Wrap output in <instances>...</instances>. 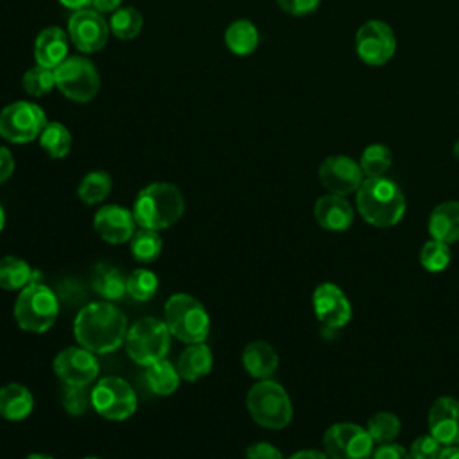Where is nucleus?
Wrapping results in <instances>:
<instances>
[{
  "instance_id": "obj_1",
  "label": "nucleus",
  "mask_w": 459,
  "mask_h": 459,
  "mask_svg": "<svg viewBox=\"0 0 459 459\" xmlns=\"http://www.w3.org/2000/svg\"><path fill=\"white\" fill-rule=\"evenodd\" d=\"M127 333V319L124 312L111 301L100 299L86 303L74 319V337L77 344L104 355L118 350Z\"/></svg>"
},
{
  "instance_id": "obj_2",
  "label": "nucleus",
  "mask_w": 459,
  "mask_h": 459,
  "mask_svg": "<svg viewBox=\"0 0 459 459\" xmlns=\"http://www.w3.org/2000/svg\"><path fill=\"white\" fill-rule=\"evenodd\" d=\"M185 212V197L181 190L165 181L143 186L133 203V215L138 228L167 230L174 226Z\"/></svg>"
},
{
  "instance_id": "obj_3",
  "label": "nucleus",
  "mask_w": 459,
  "mask_h": 459,
  "mask_svg": "<svg viewBox=\"0 0 459 459\" xmlns=\"http://www.w3.org/2000/svg\"><path fill=\"white\" fill-rule=\"evenodd\" d=\"M355 203L362 219L377 228L394 226L405 213L403 192L385 176L366 178L357 190Z\"/></svg>"
},
{
  "instance_id": "obj_4",
  "label": "nucleus",
  "mask_w": 459,
  "mask_h": 459,
  "mask_svg": "<svg viewBox=\"0 0 459 459\" xmlns=\"http://www.w3.org/2000/svg\"><path fill=\"white\" fill-rule=\"evenodd\" d=\"M59 296L48 285L34 280L20 290L14 301V321L29 333H43L54 326L59 316Z\"/></svg>"
},
{
  "instance_id": "obj_5",
  "label": "nucleus",
  "mask_w": 459,
  "mask_h": 459,
  "mask_svg": "<svg viewBox=\"0 0 459 459\" xmlns=\"http://www.w3.org/2000/svg\"><path fill=\"white\" fill-rule=\"evenodd\" d=\"M163 321L170 335L185 344L204 342L210 333L208 310L197 298L186 292H176L165 301Z\"/></svg>"
},
{
  "instance_id": "obj_6",
  "label": "nucleus",
  "mask_w": 459,
  "mask_h": 459,
  "mask_svg": "<svg viewBox=\"0 0 459 459\" xmlns=\"http://www.w3.org/2000/svg\"><path fill=\"white\" fill-rule=\"evenodd\" d=\"M246 409L255 423L269 430L285 429L292 420V402L287 391L271 378L258 380L249 387Z\"/></svg>"
},
{
  "instance_id": "obj_7",
  "label": "nucleus",
  "mask_w": 459,
  "mask_h": 459,
  "mask_svg": "<svg viewBox=\"0 0 459 459\" xmlns=\"http://www.w3.org/2000/svg\"><path fill=\"white\" fill-rule=\"evenodd\" d=\"M170 339L172 335L165 321L147 316L127 326L124 346L131 360L145 368L160 359H165L170 348Z\"/></svg>"
},
{
  "instance_id": "obj_8",
  "label": "nucleus",
  "mask_w": 459,
  "mask_h": 459,
  "mask_svg": "<svg viewBox=\"0 0 459 459\" xmlns=\"http://www.w3.org/2000/svg\"><path fill=\"white\" fill-rule=\"evenodd\" d=\"M56 88L72 102L86 104L95 99L100 88V77L91 59L84 56H68L54 68Z\"/></svg>"
},
{
  "instance_id": "obj_9",
  "label": "nucleus",
  "mask_w": 459,
  "mask_h": 459,
  "mask_svg": "<svg viewBox=\"0 0 459 459\" xmlns=\"http://www.w3.org/2000/svg\"><path fill=\"white\" fill-rule=\"evenodd\" d=\"M136 405L138 398L134 389L120 377H102L91 387V407L104 420H129L136 412Z\"/></svg>"
},
{
  "instance_id": "obj_10",
  "label": "nucleus",
  "mask_w": 459,
  "mask_h": 459,
  "mask_svg": "<svg viewBox=\"0 0 459 459\" xmlns=\"http://www.w3.org/2000/svg\"><path fill=\"white\" fill-rule=\"evenodd\" d=\"M45 111L29 100H14L0 111V136L11 143H29L47 126Z\"/></svg>"
},
{
  "instance_id": "obj_11",
  "label": "nucleus",
  "mask_w": 459,
  "mask_h": 459,
  "mask_svg": "<svg viewBox=\"0 0 459 459\" xmlns=\"http://www.w3.org/2000/svg\"><path fill=\"white\" fill-rule=\"evenodd\" d=\"M323 446L328 459H371L373 439L366 429L341 421L333 423L323 436Z\"/></svg>"
},
{
  "instance_id": "obj_12",
  "label": "nucleus",
  "mask_w": 459,
  "mask_h": 459,
  "mask_svg": "<svg viewBox=\"0 0 459 459\" xmlns=\"http://www.w3.org/2000/svg\"><path fill=\"white\" fill-rule=\"evenodd\" d=\"M355 52L359 59L369 66L389 63L396 52V36L389 23L382 20H368L355 34Z\"/></svg>"
},
{
  "instance_id": "obj_13",
  "label": "nucleus",
  "mask_w": 459,
  "mask_h": 459,
  "mask_svg": "<svg viewBox=\"0 0 459 459\" xmlns=\"http://www.w3.org/2000/svg\"><path fill=\"white\" fill-rule=\"evenodd\" d=\"M52 369L65 385L88 387L99 377V360L93 351L75 344L57 351Z\"/></svg>"
},
{
  "instance_id": "obj_14",
  "label": "nucleus",
  "mask_w": 459,
  "mask_h": 459,
  "mask_svg": "<svg viewBox=\"0 0 459 459\" xmlns=\"http://www.w3.org/2000/svg\"><path fill=\"white\" fill-rule=\"evenodd\" d=\"M66 32L70 43H74L79 52L93 54L106 47L109 36V23L106 22L104 14L93 11L91 7H84L70 14Z\"/></svg>"
},
{
  "instance_id": "obj_15",
  "label": "nucleus",
  "mask_w": 459,
  "mask_h": 459,
  "mask_svg": "<svg viewBox=\"0 0 459 459\" xmlns=\"http://www.w3.org/2000/svg\"><path fill=\"white\" fill-rule=\"evenodd\" d=\"M321 185L337 195H348L359 190L364 181V172L360 165L344 154L328 156L323 160L317 170Z\"/></svg>"
},
{
  "instance_id": "obj_16",
  "label": "nucleus",
  "mask_w": 459,
  "mask_h": 459,
  "mask_svg": "<svg viewBox=\"0 0 459 459\" xmlns=\"http://www.w3.org/2000/svg\"><path fill=\"white\" fill-rule=\"evenodd\" d=\"M312 308L319 323L330 330L342 328L351 319V305L346 294L328 281L314 289Z\"/></svg>"
},
{
  "instance_id": "obj_17",
  "label": "nucleus",
  "mask_w": 459,
  "mask_h": 459,
  "mask_svg": "<svg viewBox=\"0 0 459 459\" xmlns=\"http://www.w3.org/2000/svg\"><path fill=\"white\" fill-rule=\"evenodd\" d=\"M93 230L108 244L129 242L136 231L133 210L120 204H102L93 215Z\"/></svg>"
},
{
  "instance_id": "obj_18",
  "label": "nucleus",
  "mask_w": 459,
  "mask_h": 459,
  "mask_svg": "<svg viewBox=\"0 0 459 459\" xmlns=\"http://www.w3.org/2000/svg\"><path fill=\"white\" fill-rule=\"evenodd\" d=\"M429 430L443 445H459V400L452 396L437 398L429 411Z\"/></svg>"
},
{
  "instance_id": "obj_19",
  "label": "nucleus",
  "mask_w": 459,
  "mask_h": 459,
  "mask_svg": "<svg viewBox=\"0 0 459 459\" xmlns=\"http://www.w3.org/2000/svg\"><path fill=\"white\" fill-rule=\"evenodd\" d=\"M68 32L61 27H45L34 39V59L36 65L47 68H57L68 57Z\"/></svg>"
},
{
  "instance_id": "obj_20",
  "label": "nucleus",
  "mask_w": 459,
  "mask_h": 459,
  "mask_svg": "<svg viewBox=\"0 0 459 459\" xmlns=\"http://www.w3.org/2000/svg\"><path fill=\"white\" fill-rule=\"evenodd\" d=\"M314 217L317 224L330 231H344L353 222V208L344 195L326 194L314 204Z\"/></svg>"
},
{
  "instance_id": "obj_21",
  "label": "nucleus",
  "mask_w": 459,
  "mask_h": 459,
  "mask_svg": "<svg viewBox=\"0 0 459 459\" xmlns=\"http://www.w3.org/2000/svg\"><path fill=\"white\" fill-rule=\"evenodd\" d=\"M280 359L276 350L265 341H253L242 351L244 369L256 380L271 378L278 369Z\"/></svg>"
},
{
  "instance_id": "obj_22",
  "label": "nucleus",
  "mask_w": 459,
  "mask_h": 459,
  "mask_svg": "<svg viewBox=\"0 0 459 459\" xmlns=\"http://www.w3.org/2000/svg\"><path fill=\"white\" fill-rule=\"evenodd\" d=\"M213 353L206 342L186 344V348L179 353L176 368L179 371L181 380L197 382L212 371Z\"/></svg>"
},
{
  "instance_id": "obj_23",
  "label": "nucleus",
  "mask_w": 459,
  "mask_h": 459,
  "mask_svg": "<svg viewBox=\"0 0 459 459\" xmlns=\"http://www.w3.org/2000/svg\"><path fill=\"white\" fill-rule=\"evenodd\" d=\"M34 409V396L23 384L9 382L0 387V416L7 421H22Z\"/></svg>"
},
{
  "instance_id": "obj_24",
  "label": "nucleus",
  "mask_w": 459,
  "mask_h": 459,
  "mask_svg": "<svg viewBox=\"0 0 459 459\" xmlns=\"http://www.w3.org/2000/svg\"><path fill=\"white\" fill-rule=\"evenodd\" d=\"M429 233L432 238L445 244L459 240V201H445L432 210Z\"/></svg>"
},
{
  "instance_id": "obj_25",
  "label": "nucleus",
  "mask_w": 459,
  "mask_h": 459,
  "mask_svg": "<svg viewBox=\"0 0 459 459\" xmlns=\"http://www.w3.org/2000/svg\"><path fill=\"white\" fill-rule=\"evenodd\" d=\"M91 287L106 301H117L127 294V274L117 265L97 264L91 271Z\"/></svg>"
},
{
  "instance_id": "obj_26",
  "label": "nucleus",
  "mask_w": 459,
  "mask_h": 459,
  "mask_svg": "<svg viewBox=\"0 0 459 459\" xmlns=\"http://www.w3.org/2000/svg\"><path fill=\"white\" fill-rule=\"evenodd\" d=\"M147 387L158 396H169L179 387V371L176 364L167 359H160L149 366H145L143 373Z\"/></svg>"
},
{
  "instance_id": "obj_27",
  "label": "nucleus",
  "mask_w": 459,
  "mask_h": 459,
  "mask_svg": "<svg viewBox=\"0 0 459 459\" xmlns=\"http://www.w3.org/2000/svg\"><path fill=\"white\" fill-rule=\"evenodd\" d=\"M34 280H36V273L27 260L14 255L0 256V289L22 290Z\"/></svg>"
},
{
  "instance_id": "obj_28",
  "label": "nucleus",
  "mask_w": 459,
  "mask_h": 459,
  "mask_svg": "<svg viewBox=\"0 0 459 459\" xmlns=\"http://www.w3.org/2000/svg\"><path fill=\"white\" fill-rule=\"evenodd\" d=\"M260 34L253 22L235 20L224 32V43L235 56H247L258 47Z\"/></svg>"
},
{
  "instance_id": "obj_29",
  "label": "nucleus",
  "mask_w": 459,
  "mask_h": 459,
  "mask_svg": "<svg viewBox=\"0 0 459 459\" xmlns=\"http://www.w3.org/2000/svg\"><path fill=\"white\" fill-rule=\"evenodd\" d=\"M41 149L52 158L61 160L65 158L72 149V134L68 127L61 122H47L43 131L38 136Z\"/></svg>"
},
{
  "instance_id": "obj_30",
  "label": "nucleus",
  "mask_w": 459,
  "mask_h": 459,
  "mask_svg": "<svg viewBox=\"0 0 459 459\" xmlns=\"http://www.w3.org/2000/svg\"><path fill=\"white\" fill-rule=\"evenodd\" d=\"M163 249V238L160 231L140 228L134 231V235L129 240V251L131 256L140 264H151L154 262Z\"/></svg>"
},
{
  "instance_id": "obj_31",
  "label": "nucleus",
  "mask_w": 459,
  "mask_h": 459,
  "mask_svg": "<svg viewBox=\"0 0 459 459\" xmlns=\"http://www.w3.org/2000/svg\"><path fill=\"white\" fill-rule=\"evenodd\" d=\"M111 186L113 181L106 170H91L81 179L77 186V195L84 204L93 206L102 203L109 195Z\"/></svg>"
},
{
  "instance_id": "obj_32",
  "label": "nucleus",
  "mask_w": 459,
  "mask_h": 459,
  "mask_svg": "<svg viewBox=\"0 0 459 459\" xmlns=\"http://www.w3.org/2000/svg\"><path fill=\"white\" fill-rule=\"evenodd\" d=\"M109 32L115 34L118 39H133L140 34L143 27V18L138 9L126 5L118 7L113 14H109Z\"/></svg>"
},
{
  "instance_id": "obj_33",
  "label": "nucleus",
  "mask_w": 459,
  "mask_h": 459,
  "mask_svg": "<svg viewBox=\"0 0 459 459\" xmlns=\"http://www.w3.org/2000/svg\"><path fill=\"white\" fill-rule=\"evenodd\" d=\"M393 154L384 143L368 145L359 160V165L366 178H382L391 169Z\"/></svg>"
},
{
  "instance_id": "obj_34",
  "label": "nucleus",
  "mask_w": 459,
  "mask_h": 459,
  "mask_svg": "<svg viewBox=\"0 0 459 459\" xmlns=\"http://www.w3.org/2000/svg\"><path fill=\"white\" fill-rule=\"evenodd\" d=\"M160 281L154 271L138 267L127 274V294L136 301H149L158 292Z\"/></svg>"
},
{
  "instance_id": "obj_35",
  "label": "nucleus",
  "mask_w": 459,
  "mask_h": 459,
  "mask_svg": "<svg viewBox=\"0 0 459 459\" xmlns=\"http://www.w3.org/2000/svg\"><path fill=\"white\" fill-rule=\"evenodd\" d=\"M400 429H402V423H400L398 416L393 412H387V411H380V412L373 414L368 420V427H366L373 443H378V445L391 443L398 436Z\"/></svg>"
},
{
  "instance_id": "obj_36",
  "label": "nucleus",
  "mask_w": 459,
  "mask_h": 459,
  "mask_svg": "<svg viewBox=\"0 0 459 459\" xmlns=\"http://www.w3.org/2000/svg\"><path fill=\"white\" fill-rule=\"evenodd\" d=\"M23 90L32 97H43L56 88V75L52 68L34 65L22 77Z\"/></svg>"
},
{
  "instance_id": "obj_37",
  "label": "nucleus",
  "mask_w": 459,
  "mask_h": 459,
  "mask_svg": "<svg viewBox=\"0 0 459 459\" xmlns=\"http://www.w3.org/2000/svg\"><path fill=\"white\" fill-rule=\"evenodd\" d=\"M420 262L429 273H441L450 264V247L436 238L423 244L420 251Z\"/></svg>"
},
{
  "instance_id": "obj_38",
  "label": "nucleus",
  "mask_w": 459,
  "mask_h": 459,
  "mask_svg": "<svg viewBox=\"0 0 459 459\" xmlns=\"http://www.w3.org/2000/svg\"><path fill=\"white\" fill-rule=\"evenodd\" d=\"M63 407L72 416H82L91 407V389L66 385L63 394Z\"/></svg>"
},
{
  "instance_id": "obj_39",
  "label": "nucleus",
  "mask_w": 459,
  "mask_h": 459,
  "mask_svg": "<svg viewBox=\"0 0 459 459\" xmlns=\"http://www.w3.org/2000/svg\"><path fill=\"white\" fill-rule=\"evenodd\" d=\"M441 450L443 445L432 434H423L412 441L409 454L412 459H439Z\"/></svg>"
},
{
  "instance_id": "obj_40",
  "label": "nucleus",
  "mask_w": 459,
  "mask_h": 459,
  "mask_svg": "<svg viewBox=\"0 0 459 459\" xmlns=\"http://www.w3.org/2000/svg\"><path fill=\"white\" fill-rule=\"evenodd\" d=\"M276 4L290 16H308L317 11L321 0H276Z\"/></svg>"
},
{
  "instance_id": "obj_41",
  "label": "nucleus",
  "mask_w": 459,
  "mask_h": 459,
  "mask_svg": "<svg viewBox=\"0 0 459 459\" xmlns=\"http://www.w3.org/2000/svg\"><path fill=\"white\" fill-rule=\"evenodd\" d=\"M246 459H283V455L274 445L258 441L246 448Z\"/></svg>"
},
{
  "instance_id": "obj_42",
  "label": "nucleus",
  "mask_w": 459,
  "mask_h": 459,
  "mask_svg": "<svg viewBox=\"0 0 459 459\" xmlns=\"http://www.w3.org/2000/svg\"><path fill=\"white\" fill-rule=\"evenodd\" d=\"M371 459H412V457H411L409 450H405L403 446L391 441V443H384L377 450H373Z\"/></svg>"
},
{
  "instance_id": "obj_43",
  "label": "nucleus",
  "mask_w": 459,
  "mask_h": 459,
  "mask_svg": "<svg viewBox=\"0 0 459 459\" xmlns=\"http://www.w3.org/2000/svg\"><path fill=\"white\" fill-rule=\"evenodd\" d=\"M14 172V158L11 151L4 145H0V185L5 183Z\"/></svg>"
},
{
  "instance_id": "obj_44",
  "label": "nucleus",
  "mask_w": 459,
  "mask_h": 459,
  "mask_svg": "<svg viewBox=\"0 0 459 459\" xmlns=\"http://www.w3.org/2000/svg\"><path fill=\"white\" fill-rule=\"evenodd\" d=\"M90 7L100 14H113L118 7H122V0H91Z\"/></svg>"
},
{
  "instance_id": "obj_45",
  "label": "nucleus",
  "mask_w": 459,
  "mask_h": 459,
  "mask_svg": "<svg viewBox=\"0 0 459 459\" xmlns=\"http://www.w3.org/2000/svg\"><path fill=\"white\" fill-rule=\"evenodd\" d=\"M287 459H328V457L325 452H319V450H298Z\"/></svg>"
},
{
  "instance_id": "obj_46",
  "label": "nucleus",
  "mask_w": 459,
  "mask_h": 459,
  "mask_svg": "<svg viewBox=\"0 0 459 459\" xmlns=\"http://www.w3.org/2000/svg\"><path fill=\"white\" fill-rule=\"evenodd\" d=\"M61 5L72 9V11H79V9H84V7H90V2L91 0H57Z\"/></svg>"
},
{
  "instance_id": "obj_47",
  "label": "nucleus",
  "mask_w": 459,
  "mask_h": 459,
  "mask_svg": "<svg viewBox=\"0 0 459 459\" xmlns=\"http://www.w3.org/2000/svg\"><path fill=\"white\" fill-rule=\"evenodd\" d=\"M439 459H459V446L457 445L443 446V450L439 454Z\"/></svg>"
},
{
  "instance_id": "obj_48",
  "label": "nucleus",
  "mask_w": 459,
  "mask_h": 459,
  "mask_svg": "<svg viewBox=\"0 0 459 459\" xmlns=\"http://www.w3.org/2000/svg\"><path fill=\"white\" fill-rule=\"evenodd\" d=\"M25 459H54V457H50V455H47V454H29Z\"/></svg>"
},
{
  "instance_id": "obj_49",
  "label": "nucleus",
  "mask_w": 459,
  "mask_h": 459,
  "mask_svg": "<svg viewBox=\"0 0 459 459\" xmlns=\"http://www.w3.org/2000/svg\"><path fill=\"white\" fill-rule=\"evenodd\" d=\"M4 224H5V213H4V208L0 204V231L4 230Z\"/></svg>"
},
{
  "instance_id": "obj_50",
  "label": "nucleus",
  "mask_w": 459,
  "mask_h": 459,
  "mask_svg": "<svg viewBox=\"0 0 459 459\" xmlns=\"http://www.w3.org/2000/svg\"><path fill=\"white\" fill-rule=\"evenodd\" d=\"M454 158L459 161V138H457L455 143H454Z\"/></svg>"
},
{
  "instance_id": "obj_51",
  "label": "nucleus",
  "mask_w": 459,
  "mask_h": 459,
  "mask_svg": "<svg viewBox=\"0 0 459 459\" xmlns=\"http://www.w3.org/2000/svg\"><path fill=\"white\" fill-rule=\"evenodd\" d=\"M82 459H100V457H93V455H88V457H82Z\"/></svg>"
}]
</instances>
